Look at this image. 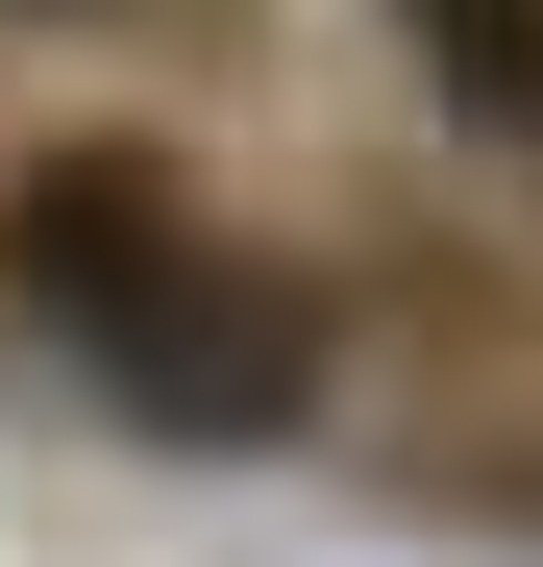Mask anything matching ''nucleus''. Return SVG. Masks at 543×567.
<instances>
[{
  "label": "nucleus",
  "instance_id": "nucleus-1",
  "mask_svg": "<svg viewBox=\"0 0 543 567\" xmlns=\"http://www.w3.org/2000/svg\"><path fill=\"white\" fill-rule=\"evenodd\" d=\"M0 297L100 370L148 444H272V420L321 395V297H297V271H247L148 148H50L25 198H0Z\"/></svg>",
  "mask_w": 543,
  "mask_h": 567
},
{
  "label": "nucleus",
  "instance_id": "nucleus-2",
  "mask_svg": "<svg viewBox=\"0 0 543 567\" xmlns=\"http://www.w3.org/2000/svg\"><path fill=\"white\" fill-rule=\"evenodd\" d=\"M396 25H420V74L470 124H543V0H396Z\"/></svg>",
  "mask_w": 543,
  "mask_h": 567
}]
</instances>
